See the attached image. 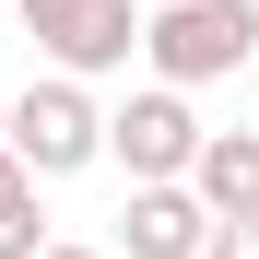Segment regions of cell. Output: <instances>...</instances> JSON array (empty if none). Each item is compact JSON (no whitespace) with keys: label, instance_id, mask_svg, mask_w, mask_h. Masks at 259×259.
I'll return each mask as SVG.
<instances>
[{"label":"cell","instance_id":"277c9868","mask_svg":"<svg viewBox=\"0 0 259 259\" xmlns=\"http://www.w3.org/2000/svg\"><path fill=\"white\" fill-rule=\"evenodd\" d=\"M189 142H200L189 82H153V95H130V106L106 118V153L130 165V177H189Z\"/></svg>","mask_w":259,"mask_h":259},{"label":"cell","instance_id":"3957f363","mask_svg":"<svg viewBox=\"0 0 259 259\" xmlns=\"http://www.w3.org/2000/svg\"><path fill=\"white\" fill-rule=\"evenodd\" d=\"M12 12H24V35H35L71 82L130 71V48H142V12H130V0H12Z\"/></svg>","mask_w":259,"mask_h":259},{"label":"cell","instance_id":"9c48e42d","mask_svg":"<svg viewBox=\"0 0 259 259\" xmlns=\"http://www.w3.org/2000/svg\"><path fill=\"white\" fill-rule=\"evenodd\" d=\"M35 259H95V247H59V236H48V247H35Z\"/></svg>","mask_w":259,"mask_h":259},{"label":"cell","instance_id":"6da1fadb","mask_svg":"<svg viewBox=\"0 0 259 259\" xmlns=\"http://www.w3.org/2000/svg\"><path fill=\"white\" fill-rule=\"evenodd\" d=\"M0 142L24 153V177H82V165L106 153V106L82 95L71 71L24 82V95H0Z\"/></svg>","mask_w":259,"mask_h":259},{"label":"cell","instance_id":"52a82bcc","mask_svg":"<svg viewBox=\"0 0 259 259\" xmlns=\"http://www.w3.org/2000/svg\"><path fill=\"white\" fill-rule=\"evenodd\" d=\"M35 247H48V212L24 189V200H0V259H35Z\"/></svg>","mask_w":259,"mask_h":259},{"label":"cell","instance_id":"7a4b0ae2","mask_svg":"<svg viewBox=\"0 0 259 259\" xmlns=\"http://www.w3.org/2000/svg\"><path fill=\"white\" fill-rule=\"evenodd\" d=\"M259 48V0H165L142 24V59L165 82H212V71H247Z\"/></svg>","mask_w":259,"mask_h":259},{"label":"cell","instance_id":"5b68a950","mask_svg":"<svg viewBox=\"0 0 259 259\" xmlns=\"http://www.w3.org/2000/svg\"><path fill=\"white\" fill-rule=\"evenodd\" d=\"M200 224L212 212L189 200V177H130V212H118L130 259H200Z\"/></svg>","mask_w":259,"mask_h":259},{"label":"cell","instance_id":"30bf717a","mask_svg":"<svg viewBox=\"0 0 259 259\" xmlns=\"http://www.w3.org/2000/svg\"><path fill=\"white\" fill-rule=\"evenodd\" d=\"M247 82H259V48H247Z\"/></svg>","mask_w":259,"mask_h":259},{"label":"cell","instance_id":"8992f818","mask_svg":"<svg viewBox=\"0 0 259 259\" xmlns=\"http://www.w3.org/2000/svg\"><path fill=\"white\" fill-rule=\"evenodd\" d=\"M189 200L200 212H259V130H200L189 142Z\"/></svg>","mask_w":259,"mask_h":259},{"label":"cell","instance_id":"ba28073f","mask_svg":"<svg viewBox=\"0 0 259 259\" xmlns=\"http://www.w3.org/2000/svg\"><path fill=\"white\" fill-rule=\"evenodd\" d=\"M200 259H259V212H212V224H200Z\"/></svg>","mask_w":259,"mask_h":259}]
</instances>
